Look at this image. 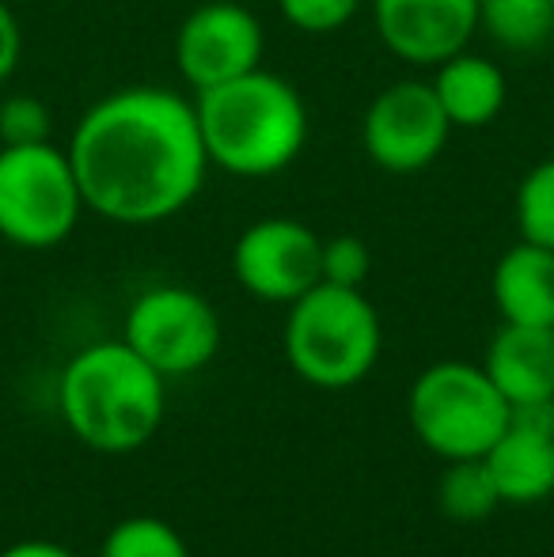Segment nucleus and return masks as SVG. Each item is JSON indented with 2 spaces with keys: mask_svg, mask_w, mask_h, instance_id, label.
<instances>
[{
  "mask_svg": "<svg viewBox=\"0 0 554 557\" xmlns=\"http://www.w3.org/2000/svg\"><path fill=\"white\" fill-rule=\"evenodd\" d=\"M65 152L84 206L126 227L178 216L209 175L194 96L156 84H130L96 99L73 125Z\"/></svg>",
  "mask_w": 554,
  "mask_h": 557,
  "instance_id": "f257e3e1",
  "label": "nucleus"
},
{
  "mask_svg": "<svg viewBox=\"0 0 554 557\" xmlns=\"http://www.w3.org/2000/svg\"><path fill=\"white\" fill-rule=\"evenodd\" d=\"M209 168L236 178H270L300 160L308 145L304 96L270 69H255L217 88L194 91Z\"/></svg>",
  "mask_w": 554,
  "mask_h": 557,
  "instance_id": "f03ea898",
  "label": "nucleus"
},
{
  "mask_svg": "<svg viewBox=\"0 0 554 557\" xmlns=\"http://www.w3.org/2000/svg\"><path fill=\"white\" fill-rule=\"evenodd\" d=\"M61 418L91 451L126 455L145 447L163 421V375L126 342L84 345L58 383Z\"/></svg>",
  "mask_w": 554,
  "mask_h": 557,
  "instance_id": "7ed1b4c3",
  "label": "nucleus"
},
{
  "mask_svg": "<svg viewBox=\"0 0 554 557\" xmlns=\"http://www.w3.org/2000/svg\"><path fill=\"white\" fill-rule=\"evenodd\" d=\"M384 349V326L361 288L319 281L288 304L285 357L304 383L342 391L361 383Z\"/></svg>",
  "mask_w": 554,
  "mask_h": 557,
  "instance_id": "20e7f679",
  "label": "nucleus"
},
{
  "mask_svg": "<svg viewBox=\"0 0 554 557\" xmlns=\"http://www.w3.org/2000/svg\"><path fill=\"white\" fill-rule=\"evenodd\" d=\"M407 410L418 441L448 462L482 459L509 425L513 406L505 403L482 364L441 360L415 380Z\"/></svg>",
  "mask_w": 554,
  "mask_h": 557,
  "instance_id": "39448f33",
  "label": "nucleus"
},
{
  "mask_svg": "<svg viewBox=\"0 0 554 557\" xmlns=\"http://www.w3.org/2000/svg\"><path fill=\"white\" fill-rule=\"evenodd\" d=\"M84 209L65 148L53 140L0 145V239L23 250H53L76 232Z\"/></svg>",
  "mask_w": 554,
  "mask_h": 557,
  "instance_id": "423d86ee",
  "label": "nucleus"
},
{
  "mask_svg": "<svg viewBox=\"0 0 554 557\" xmlns=\"http://www.w3.org/2000/svg\"><path fill=\"white\" fill-rule=\"evenodd\" d=\"M122 342L140 360L168 375L201 372L221 349V315L201 293L186 285H156L126 311Z\"/></svg>",
  "mask_w": 554,
  "mask_h": 557,
  "instance_id": "0eeeda50",
  "label": "nucleus"
},
{
  "mask_svg": "<svg viewBox=\"0 0 554 557\" xmlns=\"http://www.w3.org/2000/svg\"><path fill=\"white\" fill-rule=\"evenodd\" d=\"M452 133L456 129L429 81L387 84L361 114V148L369 163L387 175H418L433 168Z\"/></svg>",
  "mask_w": 554,
  "mask_h": 557,
  "instance_id": "6e6552de",
  "label": "nucleus"
},
{
  "mask_svg": "<svg viewBox=\"0 0 554 557\" xmlns=\"http://www.w3.org/2000/svg\"><path fill=\"white\" fill-rule=\"evenodd\" d=\"M267 35L259 15L239 0H201L175 30V69L190 91L229 84L262 65Z\"/></svg>",
  "mask_w": 554,
  "mask_h": 557,
  "instance_id": "1a4fd4ad",
  "label": "nucleus"
},
{
  "mask_svg": "<svg viewBox=\"0 0 554 557\" xmlns=\"http://www.w3.org/2000/svg\"><path fill=\"white\" fill-rule=\"evenodd\" d=\"M323 235L293 216H262L232 243V277L262 304H293L323 281Z\"/></svg>",
  "mask_w": 554,
  "mask_h": 557,
  "instance_id": "9d476101",
  "label": "nucleus"
},
{
  "mask_svg": "<svg viewBox=\"0 0 554 557\" xmlns=\"http://www.w3.org/2000/svg\"><path fill=\"white\" fill-rule=\"evenodd\" d=\"M372 27L392 58L433 69L479 35V0H369Z\"/></svg>",
  "mask_w": 554,
  "mask_h": 557,
  "instance_id": "9b49d317",
  "label": "nucleus"
},
{
  "mask_svg": "<svg viewBox=\"0 0 554 557\" xmlns=\"http://www.w3.org/2000/svg\"><path fill=\"white\" fill-rule=\"evenodd\" d=\"M502 505H535L554 493V403L513 406L509 425L482 455Z\"/></svg>",
  "mask_w": 554,
  "mask_h": 557,
  "instance_id": "f8f14e48",
  "label": "nucleus"
},
{
  "mask_svg": "<svg viewBox=\"0 0 554 557\" xmlns=\"http://www.w3.org/2000/svg\"><path fill=\"white\" fill-rule=\"evenodd\" d=\"M482 368L509 406L554 403V326L502 323L490 337Z\"/></svg>",
  "mask_w": 554,
  "mask_h": 557,
  "instance_id": "ddd939ff",
  "label": "nucleus"
},
{
  "mask_svg": "<svg viewBox=\"0 0 554 557\" xmlns=\"http://www.w3.org/2000/svg\"><path fill=\"white\" fill-rule=\"evenodd\" d=\"M490 296L502 323L554 326V250L517 239L490 273Z\"/></svg>",
  "mask_w": 554,
  "mask_h": 557,
  "instance_id": "4468645a",
  "label": "nucleus"
},
{
  "mask_svg": "<svg viewBox=\"0 0 554 557\" xmlns=\"http://www.w3.org/2000/svg\"><path fill=\"white\" fill-rule=\"evenodd\" d=\"M429 84H433L452 129H482L505 111V99H509V81L502 69L471 50H459L448 61L433 65Z\"/></svg>",
  "mask_w": 554,
  "mask_h": 557,
  "instance_id": "2eb2a0df",
  "label": "nucleus"
},
{
  "mask_svg": "<svg viewBox=\"0 0 554 557\" xmlns=\"http://www.w3.org/2000/svg\"><path fill=\"white\" fill-rule=\"evenodd\" d=\"M479 30L502 50H543L554 38V0H479Z\"/></svg>",
  "mask_w": 554,
  "mask_h": 557,
  "instance_id": "dca6fc26",
  "label": "nucleus"
},
{
  "mask_svg": "<svg viewBox=\"0 0 554 557\" xmlns=\"http://www.w3.org/2000/svg\"><path fill=\"white\" fill-rule=\"evenodd\" d=\"M436 505L448 520L479 523L502 505L497 485L482 459H448L441 482H436Z\"/></svg>",
  "mask_w": 554,
  "mask_h": 557,
  "instance_id": "f3484780",
  "label": "nucleus"
},
{
  "mask_svg": "<svg viewBox=\"0 0 554 557\" xmlns=\"http://www.w3.org/2000/svg\"><path fill=\"white\" fill-rule=\"evenodd\" d=\"M99 557H190L186 539L156 516H130L107 531Z\"/></svg>",
  "mask_w": 554,
  "mask_h": 557,
  "instance_id": "a211bd4d",
  "label": "nucleus"
},
{
  "mask_svg": "<svg viewBox=\"0 0 554 557\" xmlns=\"http://www.w3.org/2000/svg\"><path fill=\"white\" fill-rule=\"evenodd\" d=\"M513 216H517L520 239L554 250V156L528 168V175L520 178Z\"/></svg>",
  "mask_w": 554,
  "mask_h": 557,
  "instance_id": "6ab92c4d",
  "label": "nucleus"
},
{
  "mask_svg": "<svg viewBox=\"0 0 554 557\" xmlns=\"http://www.w3.org/2000/svg\"><path fill=\"white\" fill-rule=\"evenodd\" d=\"M369 0H278L281 20L300 35H334L349 27Z\"/></svg>",
  "mask_w": 554,
  "mask_h": 557,
  "instance_id": "aec40b11",
  "label": "nucleus"
},
{
  "mask_svg": "<svg viewBox=\"0 0 554 557\" xmlns=\"http://www.w3.org/2000/svg\"><path fill=\"white\" fill-rule=\"evenodd\" d=\"M53 140V114L38 96L0 99V145H46Z\"/></svg>",
  "mask_w": 554,
  "mask_h": 557,
  "instance_id": "412c9836",
  "label": "nucleus"
},
{
  "mask_svg": "<svg viewBox=\"0 0 554 557\" xmlns=\"http://www.w3.org/2000/svg\"><path fill=\"white\" fill-rule=\"evenodd\" d=\"M319 270H323L327 285L342 288H365L372 273V250L361 235H331L323 239V258H319Z\"/></svg>",
  "mask_w": 554,
  "mask_h": 557,
  "instance_id": "4be33fe9",
  "label": "nucleus"
},
{
  "mask_svg": "<svg viewBox=\"0 0 554 557\" xmlns=\"http://www.w3.org/2000/svg\"><path fill=\"white\" fill-rule=\"evenodd\" d=\"M23 58V30H20V20H15L12 8L0 0V88L12 81L15 65Z\"/></svg>",
  "mask_w": 554,
  "mask_h": 557,
  "instance_id": "5701e85b",
  "label": "nucleus"
},
{
  "mask_svg": "<svg viewBox=\"0 0 554 557\" xmlns=\"http://www.w3.org/2000/svg\"><path fill=\"white\" fill-rule=\"evenodd\" d=\"M0 557H81V554H73L61 543H50V539H23V543L4 546Z\"/></svg>",
  "mask_w": 554,
  "mask_h": 557,
  "instance_id": "b1692460",
  "label": "nucleus"
}]
</instances>
